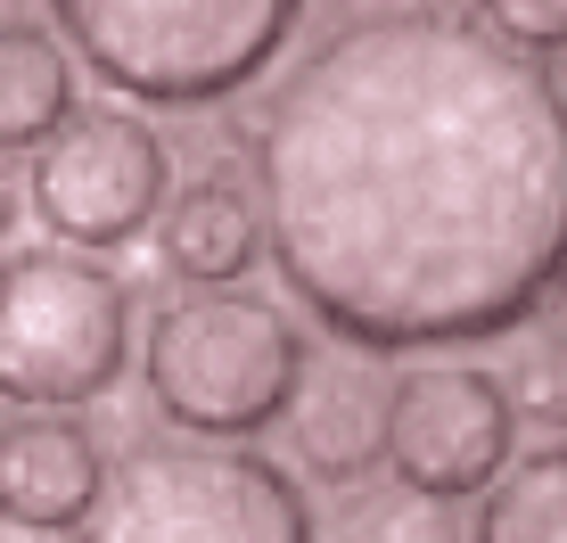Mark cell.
I'll use <instances>...</instances> for the list:
<instances>
[{
  "mask_svg": "<svg viewBox=\"0 0 567 543\" xmlns=\"http://www.w3.org/2000/svg\"><path fill=\"white\" fill-rule=\"evenodd\" d=\"M477 25L494 33L502 50L543 58V50L567 42V0H477Z\"/></svg>",
  "mask_w": 567,
  "mask_h": 543,
  "instance_id": "cell-14",
  "label": "cell"
},
{
  "mask_svg": "<svg viewBox=\"0 0 567 543\" xmlns=\"http://www.w3.org/2000/svg\"><path fill=\"white\" fill-rule=\"evenodd\" d=\"M74 543H312V502L256 444L148 437L107 461Z\"/></svg>",
  "mask_w": 567,
  "mask_h": 543,
  "instance_id": "cell-4",
  "label": "cell"
},
{
  "mask_svg": "<svg viewBox=\"0 0 567 543\" xmlns=\"http://www.w3.org/2000/svg\"><path fill=\"white\" fill-rule=\"evenodd\" d=\"M379 9H420V0H379Z\"/></svg>",
  "mask_w": 567,
  "mask_h": 543,
  "instance_id": "cell-18",
  "label": "cell"
},
{
  "mask_svg": "<svg viewBox=\"0 0 567 543\" xmlns=\"http://www.w3.org/2000/svg\"><path fill=\"white\" fill-rule=\"evenodd\" d=\"M17 17H25V0H0V25H17Z\"/></svg>",
  "mask_w": 567,
  "mask_h": 543,
  "instance_id": "cell-17",
  "label": "cell"
},
{
  "mask_svg": "<svg viewBox=\"0 0 567 543\" xmlns=\"http://www.w3.org/2000/svg\"><path fill=\"white\" fill-rule=\"evenodd\" d=\"M66 58L148 107H223L288 50L305 0H50Z\"/></svg>",
  "mask_w": 567,
  "mask_h": 543,
  "instance_id": "cell-2",
  "label": "cell"
},
{
  "mask_svg": "<svg viewBox=\"0 0 567 543\" xmlns=\"http://www.w3.org/2000/svg\"><path fill=\"white\" fill-rule=\"evenodd\" d=\"M518 444V412L502 396V371L485 362H412L386 379V478L461 502L502 478Z\"/></svg>",
  "mask_w": 567,
  "mask_h": 543,
  "instance_id": "cell-7",
  "label": "cell"
},
{
  "mask_svg": "<svg viewBox=\"0 0 567 543\" xmlns=\"http://www.w3.org/2000/svg\"><path fill=\"white\" fill-rule=\"evenodd\" d=\"M9 215H17V173H9V157H0V230H9Z\"/></svg>",
  "mask_w": 567,
  "mask_h": 543,
  "instance_id": "cell-16",
  "label": "cell"
},
{
  "mask_svg": "<svg viewBox=\"0 0 567 543\" xmlns=\"http://www.w3.org/2000/svg\"><path fill=\"white\" fill-rule=\"evenodd\" d=\"M173 198V157L148 115L132 107H74L33 148V215L58 247H132Z\"/></svg>",
  "mask_w": 567,
  "mask_h": 543,
  "instance_id": "cell-6",
  "label": "cell"
},
{
  "mask_svg": "<svg viewBox=\"0 0 567 543\" xmlns=\"http://www.w3.org/2000/svg\"><path fill=\"white\" fill-rule=\"evenodd\" d=\"M148 403L206 444H247L305 379V329L256 288H182L141 338Z\"/></svg>",
  "mask_w": 567,
  "mask_h": 543,
  "instance_id": "cell-3",
  "label": "cell"
},
{
  "mask_svg": "<svg viewBox=\"0 0 567 543\" xmlns=\"http://www.w3.org/2000/svg\"><path fill=\"white\" fill-rule=\"evenodd\" d=\"M132 362V288L83 247L0 256V396L33 412L100 403Z\"/></svg>",
  "mask_w": 567,
  "mask_h": 543,
  "instance_id": "cell-5",
  "label": "cell"
},
{
  "mask_svg": "<svg viewBox=\"0 0 567 543\" xmlns=\"http://www.w3.org/2000/svg\"><path fill=\"white\" fill-rule=\"evenodd\" d=\"M535 74H543V91H551V100L567 107V42H559V50H543V58H535Z\"/></svg>",
  "mask_w": 567,
  "mask_h": 543,
  "instance_id": "cell-15",
  "label": "cell"
},
{
  "mask_svg": "<svg viewBox=\"0 0 567 543\" xmlns=\"http://www.w3.org/2000/svg\"><path fill=\"white\" fill-rule=\"evenodd\" d=\"M107 486V453L74 412L0 420V519L25 535H74Z\"/></svg>",
  "mask_w": 567,
  "mask_h": 543,
  "instance_id": "cell-9",
  "label": "cell"
},
{
  "mask_svg": "<svg viewBox=\"0 0 567 543\" xmlns=\"http://www.w3.org/2000/svg\"><path fill=\"white\" fill-rule=\"evenodd\" d=\"M468 543H567V444L502 461V478L477 494Z\"/></svg>",
  "mask_w": 567,
  "mask_h": 543,
  "instance_id": "cell-12",
  "label": "cell"
},
{
  "mask_svg": "<svg viewBox=\"0 0 567 543\" xmlns=\"http://www.w3.org/2000/svg\"><path fill=\"white\" fill-rule=\"evenodd\" d=\"M74 107H83V91H74L66 42L42 33L33 17L0 25V157L9 148H42Z\"/></svg>",
  "mask_w": 567,
  "mask_h": 543,
  "instance_id": "cell-11",
  "label": "cell"
},
{
  "mask_svg": "<svg viewBox=\"0 0 567 543\" xmlns=\"http://www.w3.org/2000/svg\"><path fill=\"white\" fill-rule=\"evenodd\" d=\"M312 543H468V527L461 502H436L403 478H362V486H338L329 527H312Z\"/></svg>",
  "mask_w": 567,
  "mask_h": 543,
  "instance_id": "cell-13",
  "label": "cell"
},
{
  "mask_svg": "<svg viewBox=\"0 0 567 543\" xmlns=\"http://www.w3.org/2000/svg\"><path fill=\"white\" fill-rule=\"evenodd\" d=\"M280 420H288V444H297L305 478H321L329 494L362 486L386 461V371L370 355H354V346H338L321 362L305 355V379H297Z\"/></svg>",
  "mask_w": 567,
  "mask_h": 543,
  "instance_id": "cell-8",
  "label": "cell"
},
{
  "mask_svg": "<svg viewBox=\"0 0 567 543\" xmlns=\"http://www.w3.org/2000/svg\"><path fill=\"white\" fill-rule=\"evenodd\" d=\"M256 223L354 355L511 338L567 288V107L461 9L346 17L264 100Z\"/></svg>",
  "mask_w": 567,
  "mask_h": 543,
  "instance_id": "cell-1",
  "label": "cell"
},
{
  "mask_svg": "<svg viewBox=\"0 0 567 543\" xmlns=\"http://www.w3.org/2000/svg\"><path fill=\"white\" fill-rule=\"evenodd\" d=\"M156 239H165V264L182 272L189 288H239L264 256V223H256V198L223 173L173 189L165 215H156Z\"/></svg>",
  "mask_w": 567,
  "mask_h": 543,
  "instance_id": "cell-10",
  "label": "cell"
}]
</instances>
